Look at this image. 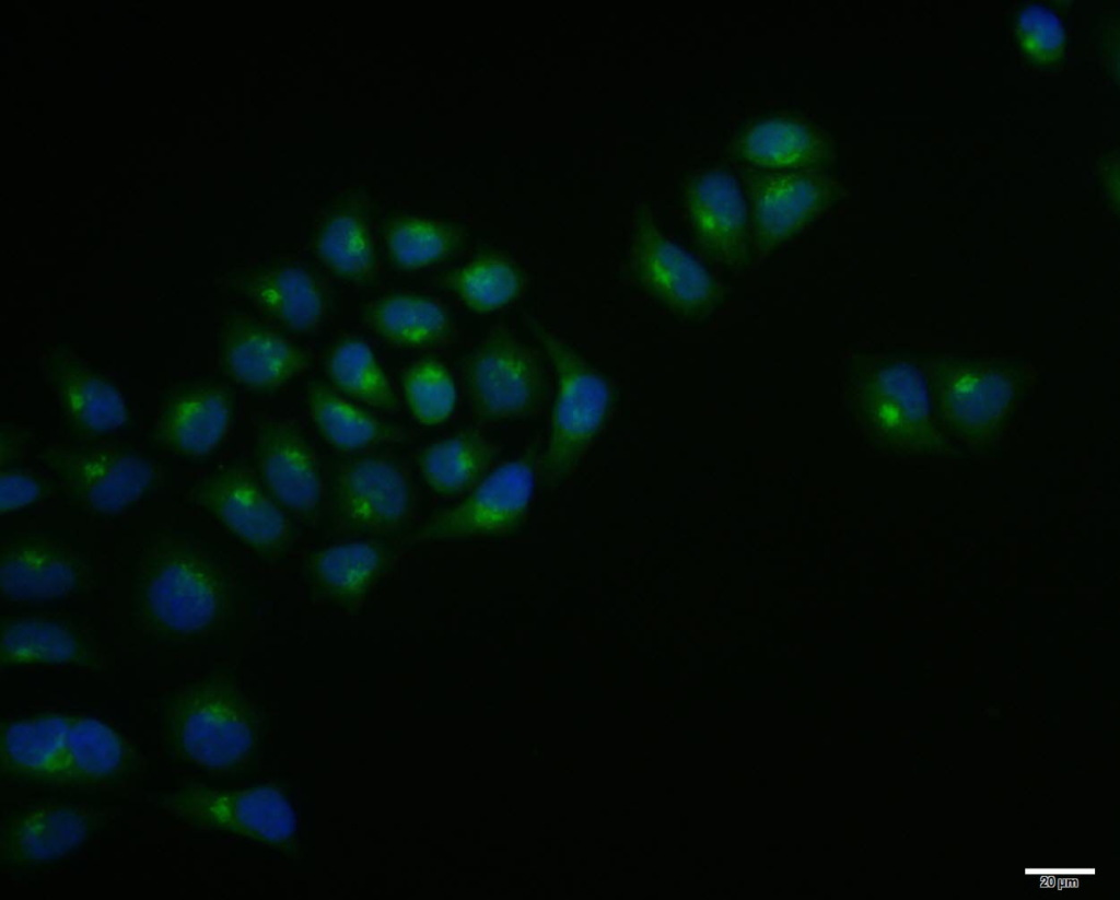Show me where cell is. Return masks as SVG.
I'll return each mask as SVG.
<instances>
[{
  "label": "cell",
  "instance_id": "obj_1",
  "mask_svg": "<svg viewBox=\"0 0 1120 900\" xmlns=\"http://www.w3.org/2000/svg\"><path fill=\"white\" fill-rule=\"evenodd\" d=\"M128 748L105 722L43 713L1 725L0 769L11 779L56 787L108 782L126 770Z\"/></svg>",
  "mask_w": 1120,
  "mask_h": 900
},
{
  "label": "cell",
  "instance_id": "obj_2",
  "mask_svg": "<svg viewBox=\"0 0 1120 900\" xmlns=\"http://www.w3.org/2000/svg\"><path fill=\"white\" fill-rule=\"evenodd\" d=\"M921 363L941 430L972 442L998 437L1007 428L1038 375L1017 357L941 353Z\"/></svg>",
  "mask_w": 1120,
  "mask_h": 900
},
{
  "label": "cell",
  "instance_id": "obj_3",
  "mask_svg": "<svg viewBox=\"0 0 1120 900\" xmlns=\"http://www.w3.org/2000/svg\"><path fill=\"white\" fill-rule=\"evenodd\" d=\"M161 725L172 756L208 773L238 772L256 749V708L223 676L185 683L168 694Z\"/></svg>",
  "mask_w": 1120,
  "mask_h": 900
},
{
  "label": "cell",
  "instance_id": "obj_4",
  "mask_svg": "<svg viewBox=\"0 0 1120 900\" xmlns=\"http://www.w3.org/2000/svg\"><path fill=\"white\" fill-rule=\"evenodd\" d=\"M555 376L550 429L541 456V481L560 488L609 421L612 387L608 378L556 331L533 322Z\"/></svg>",
  "mask_w": 1120,
  "mask_h": 900
},
{
  "label": "cell",
  "instance_id": "obj_5",
  "mask_svg": "<svg viewBox=\"0 0 1120 900\" xmlns=\"http://www.w3.org/2000/svg\"><path fill=\"white\" fill-rule=\"evenodd\" d=\"M848 367L845 401L868 437L898 447H923L943 437L921 361L891 353H858Z\"/></svg>",
  "mask_w": 1120,
  "mask_h": 900
},
{
  "label": "cell",
  "instance_id": "obj_6",
  "mask_svg": "<svg viewBox=\"0 0 1120 900\" xmlns=\"http://www.w3.org/2000/svg\"><path fill=\"white\" fill-rule=\"evenodd\" d=\"M462 376L470 408L483 422L537 418L555 390L545 352L503 326L492 328L468 354Z\"/></svg>",
  "mask_w": 1120,
  "mask_h": 900
},
{
  "label": "cell",
  "instance_id": "obj_7",
  "mask_svg": "<svg viewBox=\"0 0 1120 900\" xmlns=\"http://www.w3.org/2000/svg\"><path fill=\"white\" fill-rule=\"evenodd\" d=\"M229 587L221 569L188 546L162 549L144 566L140 606L160 630L190 634L213 626L226 610Z\"/></svg>",
  "mask_w": 1120,
  "mask_h": 900
},
{
  "label": "cell",
  "instance_id": "obj_8",
  "mask_svg": "<svg viewBox=\"0 0 1120 900\" xmlns=\"http://www.w3.org/2000/svg\"><path fill=\"white\" fill-rule=\"evenodd\" d=\"M628 265L638 287L682 320L704 322L722 302L716 280L696 257L664 234L643 201L632 213Z\"/></svg>",
  "mask_w": 1120,
  "mask_h": 900
},
{
  "label": "cell",
  "instance_id": "obj_9",
  "mask_svg": "<svg viewBox=\"0 0 1120 900\" xmlns=\"http://www.w3.org/2000/svg\"><path fill=\"white\" fill-rule=\"evenodd\" d=\"M539 452L532 444L472 488L456 505L431 516L416 540L506 537L524 526L536 490Z\"/></svg>",
  "mask_w": 1120,
  "mask_h": 900
},
{
  "label": "cell",
  "instance_id": "obj_10",
  "mask_svg": "<svg viewBox=\"0 0 1120 900\" xmlns=\"http://www.w3.org/2000/svg\"><path fill=\"white\" fill-rule=\"evenodd\" d=\"M751 249L769 254L831 209L842 187L828 170L755 171L740 175Z\"/></svg>",
  "mask_w": 1120,
  "mask_h": 900
},
{
  "label": "cell",
  "instance_id": "obj_11",
  "mask_svg": "<svg viewBox=\"0 0 1120 900\" xmlns=\"http://www.w3.org/2000/svg\"><path fill=\"white\" fill-rule=\"evenodd\" d=\"M161 808L191 827L284 846L294 835L295 815L271 786L213 788L190 785L165 795Z\"/></svg>",
  "mask_w": 1120,
  "mask_h": 900
},
{
  "label": "cell",
  "instance_id": "obj_12",
  "mask_svg": "<svg viewBox=\"0 0 1120 900\" xmlns=\"http://www.w3.org/2000/svg\"><path fill=\"white\" fill-rule=\"evenodd\" d=\"M415 490L407 471L383 456H357L334 475L331 504L337 524L357 535L388 536L400 531L415 511Z\"/></svg>",
  "mask_w": 1120,
  "mask_h": 900
},
{
  "label": "cell",
  "instance_id": "obj_13",
  "mask_svg": "<svg viewBox=\"0 0 1120 900\" xmlns=\"http://www.w3.org/2000/svg\"><path fill=\"white\" fill-rule=\"evenodd\" d=\"M682 200L699 250L711 261L739 268L751 249L748 207L738 177L722 166L689 173Z\"/></svg>",
  "mask_w": 1120,
  "mask_h": 900
},
{
  "label": "cell",
  "instance_id": "obj_14",
  "mask_svg": "<svg viewBox=\"0 0 1120 900\" xmlns=\"http://www.w3.org/2000/svg\"><path fill=\"white\" fill-rule=\"evenodd\" d=\"M258 481L295 521L316 526L324 507L325 486L318 458L298 428L288 422L265 425L255 444Z\"/></svg>",
  "mask_w": 1120,
  "mask_h": 900
},
{
  "label": "cell",
  "instance_id": "obj_15",
  "mask_svg": "<svg viewBox=\"0 0 1120 900\" xmlns=\"http://www.w3.org/2000/svg\"><path fill=\"white\" fill-rule=\"evenodd\" d=\"M726 154L755 171L829 170L838 160V145L829 130L809 118L773 114L738 128Z\"/></svg>",
  "mask_w": 1120,
  "mask_h": 900
},
{
  "label": "cell",
  "instance_id": "obj_16",
  "mask_svg": "<svg viewBox=\"0 0 1120 900\" xmlns=\"http://www.w3.org/2000/svg\"><path fill=\"white\" fill-rule=\"evenodd\" d=\"M49 461L90 510L116 514L137 501L153 480L151 461L117 447L75 446L54 451Z\"/></svg>",
  "mask_w": 1120,
  "mask_h": 900
},
{
  "label": "cell",
  "instance_id": "obj_17",
  "mask_svg": "<svg viewBox=\"0 0 1120 900\" xmlns=\"http://www.w3.org/2000/svg\"><path fill=\"white\" fill-rule=\"evenodd\" d=\"M198 502L253 549L275 553L292 539V521L258 480L242 469L206 478L196 490Z\"/></svg>",
  "mask_w": 1120,
  "mask_h": 900
},
{
  "label": "cell",
  "instance_id": "obj_18",
  "mask_svg": "<svg viewBox=\"0 0 1120 900\" xmlns=\"http://www.w3.org/2000/svg\"><path fill=\"white\" fill-rule=\"evenodd\" d=\"M93 829L94 817L78 805L46 804L25 808L3 820L0 857L14 867L57 861L82 846Z\"/></svg>",
  "mask_w": 1120,
  "mask_h": 900
},
{
  "label": "cell",
  "instance_id": "obj_19",
  "mask_svg": "<svg viewBox=\"0 0 1120 900\" xmlns=\"http://www.w3.org/2000/svg\"><path fill=\"white\" fill-rule=\"evenodd\" d=\"M231 418V396L224 386L210 381L187 382L166 397L154 424V436L176 454L200 457L219 446Z\"/></svg>",
  "mask_w": 1120,
  "mask_h": 900
},
{
  "label": "cell",
  "instance_id": "obj_20",
  "mask_svg": "<svg viewBox=\"0 0 1120 900\" xmlns=\"http://www.w3.org/2000/svg\"><path fill=\"white\" fill-rule=\"evenodd\" d=\"M43 367L71 429L84 435H102L125 423L127 411L119 390L86 362L59 350L45 355Z\"/></svg>",
  "mask_w": 1120,
  "mask_h": 900
},
{
  "label": "cell",
  "instance_id": "obj_21",
  "mask_svg": "<svg viewBox=\"0 0 1120 900\" xmlns=\"http://www.w3.org/2000/svg\"><path fill=\"white\" fill-rule=\"evenodd\" d=\"M226 373L253 389L285 384L308 366L307 354L276 331L245 319H231L219 338Z\"/></svg>",
  "mask_w": 1120,
  "mask_h": 900
},
{
  "label": "cell",
  "instance_id": "obj_22",
  "mask_svg": "<svg viewBox=\"0 0 1120 900\" xmlns=\"http://www.w3.org/2000/svg\"><path fill=\"white\" fill-rule=\"evenodd\" d=\"M390 560L388 548L375 539L346 540L310 556L304 575L317 598L349 607L370 593L386 572Z\"/></svg>",
  "mask_w": 1120,
  "mask_h": 900
},
{
  "label": "cell",
  "instance_id": "obj_23",
  "mask_svg": "<svg viewBox=\"0 0 1120 900\" xmlns=\"http://www.w3.org/2000/svg\"><path fill=\"white\" fill-rule=\"evenodd\" d=\"M331 202L316 232V255L337 276L366 281L377 268L371 201L364 192L349 190Z\"/></svg>",
  "mask_w": 1120,
  "mask_h": 900
},
{
  "label": "cell",
  "instance_id": "obj_24",
  "mask_svg": "<svg viewBox=\"0 0 1120 900\" xmlns=\"http://www.w3.org/2000/svg\"><path fill=\"white\" fill-rule=\"evenodd\" d=\"M79 568L59 545L42 538L13 540L1 550L0 586L13 601L61 597L78 584Z\"/></svg>",
  "mask_w": 1120,
  "mask_h": 900
},
{
  "label": "cell",
  "instance_id": "obj_25",
  "mask_svg": "<svg viewBox=\"0 0 1120 900\" xmlns=\"http://www.w3.org/2000/svg\"><path fill=\"white\" fill-rule=\"evenodd\" d=\"M242 288L266 316L295 332L315 330L325 315V301L315 278L299 266H278L247 274Z\"/></svg>",
  "mask_w": 1120,
  "mask_h": 900
},
{
  "label": "cell",
  "instance_id": "obj_26",
  "mask_svg": "<svg viewBox=\"0 0 1120 900\" xmlns=\"http://www.w3.org/2000/svg\"><path fill=\"white\" fill-rule=\"evenodd\" d=\"M500 445L477 429H465L432 442L419 456V469L438 494L469 492L488 474Z\"/></svg>",
  "mask_w": 1120,
  "mask_h": 900
},
{
  "label": "cell",
  "instance_id": "obj_27",
  "mask_svg": "<svg viewBox=\"0 0 1120 900\" xmlns=\"http://www.w3.org/2000/svg\"><path fill=\"white\" fill-rule=\"evenodd\" d=\"M310 416L326 442L338 451L353 453L399 442L404 432L369 413L341 393L322 383L306 391Z\"/></svg>",
  "mask_w": 1120,
  "mask_h": 900
},
{
  "label": "cell",
  "instance_id": "obj_28",
  "mask_svg": "<svg viewBox=\"0 0 1120 900\" xmlns=\"http://www.w3.org/2000/svg\"><path fill=\"white\" fill-rule=\"evenodd\" d=\"M382 231L389 258L405 270L435 265L456 253L467 239V230L458 222L408 213L388 217Z\"/></svg>",
  "mask_w": 1120,
  "mask_h": 900
},
{
  "label": "cell",
  "instance_id": "obj_29",
  "mask_svg": "<svg viewBox=\"0 0 1120 900\" xmlns=\"http://www.w3.org/2000/svg\"><path fill=\"white\" fill-rule=\"evenodd\" d=\"M368 322L383 339L401 347H429L452 332L447 309L436 300L418 294H390L375 301Z\"/></svg>",
  "mask_w": 1120,
  "mask_h": 900
},
{
  "label": "cell",
  "instance_id": "obj_30",
  "mask_svg": "<svg viewBox=\"0 0 1120 900\" xmlns=\"http://www.w3.org/2000/svg\"><path fill=\"white\" fill-rule=\"evenodd\" d=\"M446 285L470 311L487 314L504 308L525 290V272L509 255L486 252L455 268Z\"/></svg>",
  "mask_w": 1120,
  "mask_h": 900
},
{
  "label": "cell",
  "instance_id": "obj_31",
  "mask_svg": "<svg viewBox=\"0 0 1120 900\" xmlns=\"http://www.w3.org/2000/svg\"><path fill=\"white\" fill-rule=\"evenodd\" d=\"M0 646L1 661L9 665L78 664L85 654L69 628L42 617H21L4 623Z\"/></svg>",
  "mask_w": 1120,
  "mask_h": 900
},
{
  "label": "cell",
  "instance_id": "obj_32",
  "mask_svg": "<svg viewBox=\"0 0 1120 900\" xmlns=\"http://www.w3.org/2000/svg\"><path fill=\"white\" fill-rule=\"evenodd\" d=\"M327 373L351 400L385 411L397 406L392 383L365 341L348 339L335 346L327 359Z\"/></svg>",
  "mask_w": 1120,
  "mask_h": 900
},
{
  "label": "cell",
  "instance_id": "obj_33",
  "mask_svg": "<svg viewBox=\"0 0 1120 900\" xmlns=\"http://www.w3.org/2000/svg\"><path fill=\"white\" fill-rule=\"evenodd\" d=\"M401 390L410 412L424 425L446 421L457 405L454 376L436 359L424 358L411 363L402 374Z\"/></svg>",
  "mask_w": 1120,
  "mask_h": 900
},
{
  "label": "cell",
  "instance_id": "obj_34",
  "mask_svg": "<svg viewBox=\"0 0 1120 900\" xmlns=\"http://www.w3.org/2000/svg\"><path fill=\"white\" fill-rule=\"evenodd\" d=\"M1016 31L1024 52L1035 61L1048 65L1061 57L1064 31L1059 16L1051 10L1038 4L1028 5L1018 15Z\"/></svg>",
  "mask_w": 1120,
  "mask_h": 900
},
{
  "label": "cell",
  "instance_id": "obj_35",
  "mask_svg": "<svg viewBox=\"0 0 1120 900\" xmlns=\"http://www.w3.org/2000/svg\"><path fill=\"white\" fill-rule=\"evenodd\" d=\"M2 513L11 512L34 502L40 492L38 482L22 471L10 470L1 475Z\"/></svg>",
  "mask_w": 1120,
  "mask_h": 900
},
{
  "label": "cell",
  "instance_id": "obj_36",
  "mask_svg": "<svg viewBox=\"0 0 1120 900\" xmlns=\"http://www.w3.org/2000/svg\"><path fill=\"white\" fill-rule=\"evenodd\" d=\"M121 49L129 50V44L128 43H121Z\"/></svg>",
  "mask_w": 1120,
  "mask_h": 900
},
{
  "label": "cell",
  "instance_id": "obj_37",
  "mask_svg": "<svg viewBox=\"0 0 1120 900\" xmlns=\"http://www.w3.org/2000/svg\"><path fill=\"white\" fill-rule=\"evenodd\" d=\"M178 204H179V201H178V200H173V201H172V207H173V208H175V207L177 208V207H178Z\"/></svg>",
  "mask_w": 1120,
  "mask_h": 900
},
{
  "label": "cell",
  "instance_id": "obj_38",
  "mask_svg": "<svg viewBox=\"0 0 1120 900\" xmlns=\"http://www.w3.org/2000/svg\"><path fill=\"white\" fill-rule=\"evenodd\" d=\"M164 63L171 65L172 63V59L170 57H165Z\"/></svg>",
  "mask_w": 1120,
  "mask_h": 900
},
{
  "label": "cell",
  "instance_id": "obj_39",
  "mask_svg": "<svg viewBox=\"0 0 1120 900\" xmlns=\"http://www.w3.org/2000/svg\"><path fill=\"white\" fill-rule=\"evenodd\" d=\"M65 141H66L67 143H71V142H72V139H71V137L67 136V137L65 138Z\"/></svg>",
  "mask_w": 1120,
  "mask_h": 900
},
{
  "label": "cell",
  "instance_id": "obj_40",
  "mask_svg": "<svg viewBox=\"0 0 1120 900\" xmlns=\"http://www.w3.org/2000/svg\"><path fill=\"white\" fill-rule=\"evenodd\" d=\"M172 105H173V106H176V107H179V103H178V102H176V101H174V100L172 101Z\"/></svg>",
  "mask_w": 1120,
  "mask_h": 900
},
{
  "label": "cell",
  "instance_id": "obj_41",
  "mask_svg": "<svg viewBox=\"0 0 1120 900\" xmlns=\"http://www.w3.org/2000/svg\"><path fill=\"white\" fill-rule=\"evenodd\" d=\"M158 26H159V27H161V28H164V27H165V24H164V23H162V22H158Z\"/></svg>",
  "mask_w": 1120,
  "mask_h": 900
},
{
  "label": "cell",
  "instance_id": "obj_42",
  "mask_svg": "<svg viewBox=\"0 0 1120 900\" xmlns=\"http://www.w3.org/2000/svg\"><path fill=\"white\" fill-rule=\"evenodd\" d=\"M194 63H195V65H199V63H200V60H199V58H197V57H196V58L194 59Z\"/></svg>",
  "mask_w": 1120,
  "mask_h": 900
},
{
  "label": "cell",
  "instance_id": "obj_43",
  "mask_svg": "<svg viewBox=\"0 0 1120 900\" xmlns=\"http://www.w3.org/2000/svg\"><path fill=\"white\" fill-rule=\"evenodd\" d=\"M28 133L35 136L36 135V130L30 129Z\"/></svg>",
  "mask_w": 1120,
  "mask_h": 900
},
{
  "label": "cell",
  "instance_id": "obj_44",
  "mask_svg": "<svg viewBox=\"0 0 1120 900\" xmlns=\"http://www.w3.org/2000/svg\"><path fill=\"white\" fill-rule=\"evenodd\" d=\"M129 189H130V191H133V192L136 191L135 187H132V186H130Z\"/></svg>",
  "mask_w": 1120,
  "mask_h": 900
},
{
  "label": "cell",
  "instance_id": "obj_45",
  "mask_svg": "<svg viewBox=\"0 0 1120 900\" xmlns=\"http://www.w3.org/2000/svg\"><path fill=\"white\" fill-rule=\"evenodd\" d=\"M509 813H510V815H515V813L512 809H510Z\"/></svg>",
  "mask_w": 1120,
  "mask_h": 900
},
{
  "label": "cell",
  "instance_id": "obj_46",
  "mask_svg": "<svg viewBox=\"0 0 1120 900\" xmlns=\"http://www.w3.org/2000/svg\"><path fill=\"white\" fill-rule=\"evenodd\" d=\"M565 771H569V768H567V769H565ZM570 772H571V773L573 772V770H572L571 768H570Z\"/></svg>",
  "mask_w": 1120,
  "mask_h": 900
},
{
  "label": "cell",
  "instance_id": "obj_47",
  "mask_svg": "<svg viewBox=\"0 0 1120 900\" xmlns=\"http://www.w3.org/2000/svg\"><path fill=\"white\" fill-rule=\"evenodd\" d=\"M2 199H3V200H5V199H7V196H5V195H2Z\"/></svg>",
  "mask_w": 1120,
  "mask_h": 900
}]
</instances>
